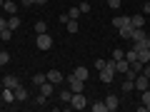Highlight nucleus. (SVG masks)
Segmentation results:
<instances>
[{
    "instance_id": "1a4fd4ad",
    "label": "nucleus",
    "mask_w": 150,
    "mask_h": 112,
    "mask_svg": "<svg viewBox=\"0 0 150 112\" xmlns=\"http://www.w3.org/2000/svg\"><path fill=\"white\" fill-rule=\"evenodd\" d=\"M73 75H75V77H80V80H88V77H90V70H88L85 65H78V67L73 70Z\"/></svg>"
},
{
    "instance_id": "423d86ee",
    "label": "nucleus",
    "mask_w": 150,
    "mask_h": 112,
    "mask_svg": "<svg viewBox=\"0 0 150 112\" xmlns=\"http://www.w3.org/2000/svg\"><path fill=\"white\" fill-rule=\"evenodd\" d=\"M105 107H108V112H115V110L120 107V100H118L115 95H108V97H105Z\"/></svg>"
},
{
    "instance_id": "393cba45",
    "label": "nucleus",
    "mask_w": 150,
    "mask_h": 112,
    "mask_svg": "<svg viewBox=\"0 0 150 112\" xmlns=\"http://www.w3.org/2000/svg\"><path fill=\"white\" fill-rule=\"evenodd\" d=\"M125 60H128V62L133 65L135 60H138V50H135V48H133V50H128V52H125Z\"/></svg>"
},
{
    "instance_id": "f3484780",
    "label": "nucleus",
    "mask_w": 150,
    "mask_h": 112,
    "mask_svg": "<svg viewBox=\"0 0 150 112\" xmlns=\"http://www.w3.org/2000/svg\"><path fill=\"white\" fill-rule=\"evenodd\" d=\"M3 10H5L8 15H15V13H18V5L13 3V0H5V5H3Z\"/></svg>"
},
{
    "instance_id": "dca6fc26",
    "label": "nucleus",
    "mask_w": 150,
    "mask_h": 112,
    "mask_svg": "<svg viewBox=\"0 0 150 112\" xmlns=\"http://www.w3.org/2000/svg\"><path fill=\"white\" fill-rule=\"evenodd\" d=\"M8 27L15 32L18 27H20V18H18V15H8Z\"/></svg>"
},
{
    "instance_id": "4be33fe9",
    "label": "nucleus",
    "mask_w": 150,
    "mask_h": 112,
    "mask_svg": "<svg viewBox=\"0 0 150 112\" xmlns=\"http://www.w3.org/2000/svg\"><path fill=\"white\" fill-rule=\"evenodd\" d=\"M65 27H68V32H70V35H75V32L80 30V25H78V20H68V22H65Z\"/></svg>"
},
{
    "instance_id": "4468645a",
    "label": "nucleus",
    "mask_w": 150,
    "mask_h": 112,
    "mask_svg": "<svg viewBox=\"0 0 150 112\" xmlns=\"http://www.w3.org/2000/svg\"><path fill=\"white\" fill-rule=\"evenodd\" d=\"M3 102H15V90H10V87H3Z\"/></svg>"
},
{
    "instance_id": "a19ab883",
    "label": "nucleus",
    "mask_w": 150,
    "mask_h": 112,
    "mask_svg": "<svg viewBox=\"0 0 150 112\" xmlns=\"http://www.w3.org/2000/svg\"><path fill=\"white\" fill-rule=\"evenodd\" d=\"M0 105H3V97H0Z\"/></svg>"
},
{
    "instance_id": "ea45409f",
    "label": "nucleus",
    "mask_w": 150,
    "mask_h": 112,
    "mask_svg": "<svg viewBox=\"0 0 150 112\" xmlns=\"http://www.w3.org/2000/svg\"><path fill=\"white\" fill-rule=\"evenodd\" d=\"M3 5H5V0H0V10H3Z\"/></svg>"
},
{
    "instance_id": "c9c22d12",
    "label": "nucleus",
    "mask_w": 150,
    "mask_h": 112,
    "mask_svg": "<svg viewBox=\"0 0 150 112\" xmlns=\"http://www.w3.org/2000/svg\"><path fill=\"white\" fill-rule=\"evenodd\" d=\"M58 20H60V22H63V25H65V22H68V20H70V15H68V13H63V15H60V18H58Z\"/></svg>"
},
{
    "instance_id": "20e7f679",
    "label": "nucleus",
    "mask_w": 150,
    "mask_h": 112,
    "mask_svg": "<svg viewBox=\"0 0 150 112\" xmlns=\"http://www.w3.org/2000/svg\"><path fill=\"white\" fill-rule=\"evenodd\" d=\"M68 87H70L73 92H83V90H85V80H80V77L70 75V77H68Z\"/></svg>"
},
{
    "instance_id": "7c9ffc66",
    "label": "nucleus",
    "mask_w": 150,
    "mask_h": 112,
    "mask_svg": "<svg viewBox=\"0 0 150 112\" xmlns=\"http://www.w3.org/2000/svg\"><path fill=\"white\" fill-rule=\"evenodd\" d=\"M105 65H108V60H100V57H98V60H95V70H98V72H100V70H103V67H105Z\"/></svg>"
},
{
    "instance_id": "2f4dec72",
    "label": "nucleus",
    "mask_w": 150,
    "mask_h": 112,
    "mask_svg": "<svg viewBox=\"0 0 150 112\" xmlns=\"http://www.w3.org/2000/svg\"><path fill=\"white\" fill-rule=\"evenodd\" d=\"M105 3H108V5H110V8H112V10H118V8H120V5H123V3H120V0H105Z\"/></svg>"
},
{
    "instance_id": "72a5a7b5",
    "label": "nucleus",
    "mask_w": 150,
    "mask_h": 112,
    "mask_svg": "<svg viewBox=\"0 0 150 112\" xmlns=\"http://www.w3.org/2000/svg\"><path fill=\"white\" fill-rule=\"evenodd\" d=\"M78 8H80V13H83V15H85V13H90V3H80Z\"/></svg>"
},
{
    "instance_id": "6e6552de",
    "label": "nucleus",
    "mask_w": 150,
    "mask_h": 112,
    "mask_svg": "<svg viewBox=\"0 0 150 112\" xmlns=\"http://www.w3.org/2000/svg\"><path fill=\"white\" fill-rule=\"evenodd\" d=\"M18 85H20V80H18L15 75H5V77H3V87H10V90H15Z\"/></svg>"
},
{
    "instance_id": "7ed1b4c3",
    "label": "nucleus",
    "mask_w": 150,
    "mask_h": 112,
    "mask_svg": "<svg viewBox=\"0 0 150 112\" xmlns=\"http://www.w3.org/2000/svg\"><path fill=\"white\" fill-rule=\"evenodd\" d=\"M70 105H73L75 110H85V107H90V102L85 100V95H83V92H73V100H70Z\"/></svg>"
},
{
    "instance_id": "0eeeda50",
    "label": "nucleus",
    "mask_w": 150,
    "mask_h": 112,
    "mask_svg": "<svg viewBox=\"0 0 150 112\" xmlns=\"http://www.w3.org/2000/svg\"><path fill=\"white\" fill-rule=\"evenodd\" d=\"M45 77H48V82H53V85H60V82H63V75H60L58 70H48Z\"/></svg>"
},
{
    "instance_id": "79ce46f5",
    "label": "nucleus",
    "mask_w": 150,
    "mask_h": 112,
    "mask_svg": "<svg viewBox=\"0 0 150 112\" xmlns=\"http://www.w3.org/2000/svg\"><path fill=\"white\" fill-rule=\"evenodd\" d=\"M103 3H105V0H103Z\"/></svg>"
},
{
    "instance_id": "6ab92c4d",
    "label": "nucleus",
    "mask_w": 150,
    "mask_h": 112,
    "mask_svg": "<svg viewBox=\"0 0 150 112\" xmlns=\"http://www.w3.org/2000/svg\"><path fill=\"white\" fill-rule=\"evenodd\" d=\"M112 25L115 27H123V25H130V18L128 15H118L115 20H112Z\"/></svg>"
},
{
    "instance_id": "58836bf2",
    "label": "nucleus",
    "mask_w": 150,
    "mask_h": 112,
    "mask_svg": "<svg viewBox=\"0 0 150 112\" xmlns=\"http://www.w3.org/2000/svg\"><path fill=\"white\" fill-rule=\"evenodd\" d=\"M45 3H48V0H35V5H45Z\"/></svg>"
},
{
    "instance_id": "2eb2a0df",
    "label": "nucleus",
    "mask_w": 150,
    "mask_h": 112,
    "mask_svg": "<svg viewBox=\"0 0 150 112\" xmlns=\"http://www.w3.org/2000/svg\"><path fill=\"white\" fill-rule=\"evenodd\" d=\"M145 35H148V32H145L143 27H133V37H130V40H133V43H140Z\"/></svg>"
},
{
    "instance_id": "412c9836",
    "label": "nucleus",
    "mask_w": 150,
    "mask_h": 112,
    "mask_svg": "<svg viewBox=\"0 0 150 112\" xmlns=\"http://www.w3.org/2000/svg\"><path fill=\"white\" fill-rule=\"evenodd\" d=\"M43 32H48V22H45V20H38L35 22V35H43Z\"/></svg>"
},
{
    "instance_id": "c756f323",
    "label": "nucleus",
    "mask_w": 150,
    "mask_h": 112,
    "mask_svg": "<svg viewBox=\"0 0 150 112\" xmlns=\"http://www.w3.org/2000/svg\"><path fill=\"white\" fill-rule=\"evenodd\" d=\"M35 105H38V107H45V105H48V97H45L43 92H40V95L35 97Z\"/></svg>"
},
{
    "instance_id": "c85d7f7f",
    "label": "nucleus",
    "mask_w": 150,
    "mask_h": 112,
    "mask_svg": "<svg viewBox=\"0 0 150 112\" xmlns=\"http://www.w3.org/2000/svg\"><path fill=\"white\" fill-rule=\"evenodd\" d=\"M8 62H10V52L0 50V67H3V65H8Z\"/></svg>"
},
{
    "instance_id": "a878e982",
    "label": "nucleus",
    "mask_w": 150,
    "mask_h": 112,
    "mask_svg": "<svg viewBox=\"0 0 150 112\" xmlns=\"http://www.w3.org/2000/svg\"><path fill=\"white\" fill-rule=\"evenodd\" d=\"M70 100H73V90L68 87V90H63V92H60V102H70Z\"/></svg>"
},
{
    "instance_id": "473e14b6",
    "label": "nucleus",
    "mask_w": 150,
    "mask_h": 112,
    "mask_svg": "<svg viewBox=\"0 0 150 112\" xmlns=\"http://www.w3.org/2000/svg\"><path fill=\"white\" fill-rule=\"evenodd\" d=\"M120 57H125V52H123V50H118V48H115V50H112V60H120Z\"/></svg>"
},
{
    "instance_id": "a211bd4d",
    "label": "nucleus",
    "mask_w": 150,
    "mask_h": 112,
    "mask_svg": "<svg viewBox=\"0 0 150 112\" xmlns=\"http://www.w3.org/2000/svg\"><path fill=\"white\" fill-rule=\"evenodd\" d=\"M53 90H55V87H53V82H48V80H45L43 85H40V92H43L45 97H50V95H53Z\"/></svg>"
},
{
    "instance_id": "f257e3e1",
    "label": "nucleus",
    "mask_w": 150,
    "mask_h": 112,
    "mask_svg": "<svg viewBox=\"0 0 150 112\" xmlns=\"http://www.w3.org/2000/svg\"><path fill=\"white\" fill-rule=\"evenodd\" d=\"M112 80H115V60H110V62H108L105 67L100 70V82H105V85H110Z\"/></svg>"
},
{
    "instance_id": "aec40b11",
    "label": "nucleus",
    "mask_w": 150,
    "mask_h": 112,
    "mask_svg": "<svg viewBox=\"0 0 150 112\" xmlns=\"http://www.w3.org/2000/svg\"><path fill=\"white\" fill-rule=\"evenodd\" d=\"M120 90L128 95V92H133V90H135V82H133V80H123V82H120Z\"/></svg>"
},
{
    "instance_id": "bb28decb",
    "label": "nucleus",
    "mask_w": 150,
    "mask_h": 112,
    "mask_svg": "<svg viewBox=\"0 0 150 112\" xmlns=\"http://www.w3.org/2000/svg\"><path fill=\"white\" fill-rule=\"evenodd\" d=\"M45 80H48V77H45V75H43V72H38V75H33V85H38V87L43 85V82H45Z\"/></svg>"
},
{
    "instance_id": "f03ea898",
    "label": "nucleus",
    "mask_w": 150,
    "mask_h": 112,
    "mask_svg": "<svg viewBox=\"0 0 150 112\" xmlns=\"http://www.w3.org/2000/svg\"><path fill=\"white\" fill-rule=\"evenodd\" d=\"M35 48H38V50H43V52H45V50H50V48H53V37H50L48 32H43V35H35Z\"/></svg>"
},
{
    "instance_id": "9d476101",
    "label": "nucleus",
    "mask_w": 150,
    "mask_h": 112,
    "mask_svg": "<svg viewBox=\"0 0 150 112\" xmlns=\"http://www.w3.org/2000/svg\"><path fill=\"white\" fill-rule=\"evenodd\" d=\"M128 67H130V62L125 57H120V60H115V72H120V75H125L128 72Z\"/></svg>"
},
{
    "instance_id": "f704fd0d",
    "label": "nucleus",
    "mask_w": 150,
    "mask_h": 112,
    "mask_svg": "<svg viewBox=\"0 0 150 112\" xmlns=\"http://www.w3.org/2000/svg\"><path fill=\"white\" fill-rule=\"evenodd\" d=\"M143 15H150V0H145V3H143Z\"/></svg>"
},
{
    "instance_id": "b1692460",
    "label": "nucleus",
    "mask_w": 150,
    "mask_h": 112,
    "mask_svg": "<svg viewBox=\"0 0 150 112\" xmlns=\"http://www.w3.org/2000/svg\"><path fill=\"white\" fill-rule=\"evenodd\" d=\"M68 15H70V20H78V18H80L83 13H80V8H78V5H73V8L68 10Z\"/></svg>"
},
{
    "instance_id": "5701e85b",
    "label": "nucleus",
    "mask_w": 150,
    "mask_h": 112,
    "mask_svg": "<svg viewBox=\"0 0 150 112\" xmlns=\"http://www.w3.org/2000/svg\"><path fill=\"white\" fill-rule=\"evenodd\" d=\"M90 110H93V112H108L105 100H103V102H93V105H90Z\"/></svg>"
},
{
    "instance_id": "39448f33",
    "label": "nucleus",
    "mask_w": 150,
    "mask_h": 112,
    "mask_svg": "<svg viewBox=\"0 0 150 112\" xmlns=\"http://www.w3.org/2000/svg\"><path fill=\"white\" fill-rule=\"evenodd\" d=\"M148 87H150V80L145 77L143 72H140L138 77H135V90H138V92H143V90H148Z\"/></svg>"
},
{
    "instance_id": "cd10ccee",
    "label": "nucleus",
    "mask_w": 150,
    "mask_h": 112,
    "mask_svg": "<svg viewBox=\"0 0 150 112\" xmlns=\"http://www.w3.org/2000/svg\"><path fill=\"white\" fill-rule=\"evenodd\" d=\"M10 37H13V30H10V27H5V30H0V40H3V43H8Z\"/></svg>"
},
{
    "instance_id": "ddd939ff",
    "label": "nucleus",
    "mask_w": 150,
    "mask_h": 112,
    "mask_svg": "<svg viewBox=\"0 0 150 112\" xmlns=\"http://www.w3.org/2000/svg\"><path fill=\"white\" fill-rule=\"evenodd\" d=\"M118 35L123 37V40H130V37H133V25H123V27H118Z\"/></svg>"
},
{
    "instance_id": "f8f14e48",
    "label": "nucleus",
    "mask_w": 150,
    "mask_h": 112,
    "mask_svg": "<svg viewBox=\"0 0 150 112\" xmlns=\"http://www.w3.org/2000/svg\"><path fill=\"white\" fill-rule=\"evenodd\" d=\"M130 25H133V27H143L145 25V15H143V13H135V15L130 18Z\"/></svg>"
},
{
    "instance_id": "e433bc0d",
    "label": "nucleus",
    "mask_w": 150,
    "mask_h": 112,
    "mask_svg": "<svg viewBox=\"0 0 150 112\" xmlns=\"http://www.w3.org/2000/svg\"><path fill=\"white\" fill-rule=\"evenodd\" d=\"M20 5H25V8H30V5H35V0H20Z\"/></svg>"
},
{
    "instance_id": "9b49d317",
    "label": "nucleus",
    "mask_w": 150,
    "mask_h": 112,
    "mask_svg": "<svg viewBox=\"0 0 150 112\" xmlns=\"http://www.w3.org/2000/svg\"><path fill=\"white\" fill-rule=\"evenodd\" d=\"M15 100H18V102H25V100H28V87H25V85H18V87H15Z\"/></svg>"
},
{
    "instance_id": "4c0bfd02",
    "label": "nucleus",
    "mask_w": 150,
    "mask_h": 112,
    "mask_svg": "<svg viewBox=\"0 0 150 112\" xmlns=\"http://www.w3.org/2000/svg\"><path fill=\"white\" fill-rule=\"evenodd\" d=\"M8 27V18H0V30H5Z\"/></svg>"
}]
</instances>
